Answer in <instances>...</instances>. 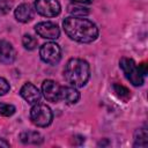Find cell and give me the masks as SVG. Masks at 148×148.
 <instances>
[{
    "mask_svg": "<svg viewBox=\"0 0 148 148\" xmlns=\"http://www.w3.org/2000/svg\"><path fill=\"white\" fill-rule=\"evenodd\" d=\"M20 140L25 145H40L43 142V136L35 131H25L20 134Z\"/></svg>",
    "mask_w": 148,
    "mask_h": 148,
    "instance_id": "obj_13",
    "label": "cell"
},
{
    "mask_svg": "<svg viewBox=\"0 0 148 148\" xmlns=\"http://www.w3.org/2000/svg\"><path fill=\"white\" fill-rule=\"evenodd\" d=\"M112 89H113L114 95H116L119 99H121V101H124V102H127V101L131 98V92H130V90H128L126 87H124L123 84L113 83V84H112Z\"/></svg>",
    "mask_w": 148,
    "mask_h": 148,
    "instance_id": "obj_15",
    "label": "cell"
},
{
    "mask_svg": "<svg viewBox=\"0 0 148 148\" xmlns=\"http://www.w3.org/2000/svg\"><path fill=\"white\" fill-rule=\"evenodd\" d=\"M35 30L37 35L44 39H57L60 36V29L59 27L50 21L46 22H39L36 24Z\"/></svg>",
    "mask_w": 148,
    "mask_h": 148,
    "instance_id": "obj_7",
    "label": "cell"
},
{
    "mask_svg": "<svg viewBox=\"0 0 148 148\" xmlns=\"http://www.w3.org/2000/svg\"><path fill=\"white\" fill-rule=\"evenodd\" d=\"M119 67L121 68L123 73L125 74L126 79L135 87H140L145 82V76L141 74L139 66L135 64V61L131 58L123 57L119 61Z\"/></svg>",
    "mask_w": 148,
    "mask_h": 148,
    "instance_id": "obj_3",
    "label": "cell"
},
{
    "mask_svg": "<svg viewBox=\"0 0 148 148\" xmlns=\"http://www.w3.org/2000/svg\"><path fill=\"white\" fill-rule=\"evenodd\" d=\"M39 56L44 62L50 65H56L61 59V49L58 44L53 42H49L40 46Z\"/></svg>",
    "mask_w": 148,
    "mask_h": 148,
    "instance_id": "obj_5",
    "label": "cell"
},
{
    "mask_svg": "<svg viewBox=\"0 0 148 148\" xmlns=\"http://www.w3.org/2000/svg\"><path fill=\"white\" fill-rule=\"evenodd\" d=\"M30 119L37 127H46L52 123L53 113L46 104L36 103L30 110Z\"/></svg>",
    "mask_w": 148,
    "mask_h": 148,
    "instance_id": "obj_4",
    "label": "cell"
},
{
    "mask_svg": "<svg viewBox=\"0 0 148 148\" xmlns=\"http://www.w3.org/2000/svg\"><path fill=\"white\" fill-rule=\"evenodd\" d=\"M16 109L12 104H6V103H0V116L5 117H10L15 113Z\"/></svg>",
    "mask_w": 148,
    "mask_h": 148,
    "instance_id": "obj_18",
    "label": "cell"
},
{
    "mask_svg": "<svg viewBox=\"0 0 148 148\" xmlns=\"http://www.w3.org/2000/svg\"><path fill=\"white\" fill-rule=\"evenodd\" d=\"M16 58V51L13 45L3 39H0V62L5 65L12 64Z\"/></svg>",
    "mask_w": 148,
    "mask_h": 148,
    "instance_id": "obj_10",
    "label": "cell"
},
{
    "mask_svg": "<svg viewBox=\"0 0 148 148\" xmlns=\"http://www.w3.org/2000/svg\"><path fill=\"white\" fill-rule=\"evenodd\" d=\"M148 145V133L145 127L139 128L134 133V147H147Z\"/></svg>",
    "mask_w": 148,
    "mask_h": 148,
    "instance_id": "obj_14",
    "label": "cell"
},
{
    "mask_svg": "<svg viewBox=\"0 0 148 148\" xmlns=\"http://www.w3.org/2000/svg\"><path fill=\"white\" fill-rule=\"evenodd\" d=\"M36 12L45 17H54L60 13V3L58 0H35Z\"/></svg>",
    "mask_w": 148,
    "mask_h": 148,
    "instance_id": "obj_6",
    "label": "cell"
},
{
    "mask_svg": "<svg viewBox=\"0 0 148 148\" xmlns=\"http://www.w3.org/2000/svg\"><path fill=\"white\" fill-rule=\"evenodd\" d=\"M22 44H23L24 49L31 51V50H35L37 47L38 42H37V39L34 36H31V35H24L23 38H22Z\"/></svg>",
    "mask_w": 148,
    "mask_h": 148,
    "instance_id": "obj_17",
    "label": "cell"
},
{
    "mask_svg": "<svg viewBox=\"0 0 148 148\" xmlns=\"http://www.w3.org/2000/svg\"><path fill=\"white\" fill-rule=\"evenodd\" d=\"M42 92L46 101L57 103L60 101L61 86L53 80H45L42 84Z\"/></svg>",
    "mask_w": 148,
    "mask_h": 148,
    "instance_id": "obj_8",
    "label": "cell"
},
{
    "mask_svg": "<svg viewBox=\"0 0 148 148\" xmlns=\"http://www.w3.org/2000/svg\"><path fill=\"white\" fill-rule=\"evenodd\" d=\"M9 89H10V86H9L8 81L3 77H0V96L7 94L9 91Z\"/></svg>",
    "mask_w": 148,
    "mask_h": 148,
    "instance_id": "obj_20",
    "label": "cell"
},
{
    "mask_svg": "<svg viewBox=\"0 0 148 148\" xmlns=\"http://www.w3.org/2000/svg\"><path fill=\"white\" fill-rule=\"evenodd\" d=\"M20 95L22 96V98L28 102L29 104H36V103H39L40 101V91L38 90V88L30 83V82H27L22 86L21 90H20Z\"/></svg>",
    "mask_w": 148,
    "mask_h": 148,
    "instance_id": "obj_9",
    "label": "cell"
},
{
    "mask_svg": "<svg viewBox=\"0 0 148 148\" xmlns=\"http://www.w3.org/2000/svg\"><path fill=\"white\" fill-rule=\"evenodd\" d=\"M64 77L71 86L81 88L86 86L90 77V66L83 59L72 58L65 65Z\"/></svg>",
    "mask_w": 148,
    "mask_h": 148,
    "instance_id": "obj_2",
    "label": "cell"
},
{
    "mask_svg": "<svg viewBox=\"0 0 148 148\" xmlns=\"http://www.w3.org/2000/svg\"><path fill=\"white\" fill-rule=\"evenodd\" d=\"M14 15L18 22L25 23V22H29L34 17V9L31 8L29 3H22L15 9Z\"/></svg>",
    "mask_w": 148,
    "mask_h": 148,
    "instance_id": "obj_12",
    "label": "cell"
},
{
    "mask_svg": "<svg viewBox=\"0 0 148 148\" xmlns=\"http://www.w3.org/2000/svg\"><path fill=\"white\" fill-rule=\"evenodd\" d=\"M138 66H139V69H140L141 74H142L143 76H146L147 73H148V65H147L146 62H142V64H140V65H138Z\"/></svg>",
    "mask_w": 148,
    "mask_h": 148,
    "instance_id": "obj_21",
    "label": "cell"
},
{
    "mask_svg": "<svg viewBox=\"0 0 148 148\" xmlns=\"http://www.w3.org/2000/svg\"><path fill=\"white\" fill-rule=\"evenodd\" d=\"M80 99L79 90L73 86H65L61 87L60 92V101H64L66 104H75Z\"/></svg>",
    "mask_w": 148,
    "mask_h": 148,
    "instance_id": "obj_11",
    "label": "cell"
},
{
    "mask_svg": "<svg viewBox=\"0 0 148 148\" xmlns=\"http://www.w3.org/2000/svg\"><path fill=\"white\" fill-rule=\"evenodd\" d=\"M13 7L12 0H0V15H6Z\"/></svg>",
    "mask_w": 148,
    "mask_h": 148,
    "instance_id": "obj_19",
    "label": "cell"
},
{
    "mask_svg": "<svg viewBox=\"0 0 148 148\" xmlns=\"http://www.w3.org/2000/svg\"><path fill=\"white\" fill-rule=\"evenodd\" d=\"M71 1L74 3H79V5H88V3H91L92 0H71Z\"/></svg>",
    "mask_w": 148,
    "mask_h": 148,
    "instance_id": "obj_22",
    "label": "cell"
},
{
    "mask_svg": "<svg viewBox=\"0 0 148 148\" xmlns=\"http://www.w3.org/2000/svg\"><path fill=\"white\" fill-rule=\"evenodd\" d=\"M0 147H9V142H7L5 139L0 138Z\"/></svg>",
    "mask_w": 148,
    "mask_h": 148,
    "instance_id": "obj_23",
    "label": "cell"
},
{
    "mask_svg": "<svg viewBox=\"0 0 148 148\" xmlns=\"http://www.w3.org/2000/svg\"><path fill=\"white\" fill-rule=\"evenodd\" d=\"M62 27L66 35L79 43H91L98 37L97 25L88 18L69 16L64 20Z\"/></svg>",
    "mask_w": 148,
    "mask_h": 148,
    "instance_id": "obj_1",
    "label": "cell"
},
{
    "mask_svg": "<svg viewBox=\"0 0 148 148\" xmlns=\"http://www.w3.org/2000/svg\"><path fill=\"white\" fill-rule=\"evenodd\" d=\"M68 12L72 14V16H77V17H83L89 14V9L83 7V5L74 3L68 7Z\"/></svg>",
    "mask_w": 148,
    "mask_h": 148,
    "instance_id": "obj_16",
    "label": "cell"
}]
</instances>
